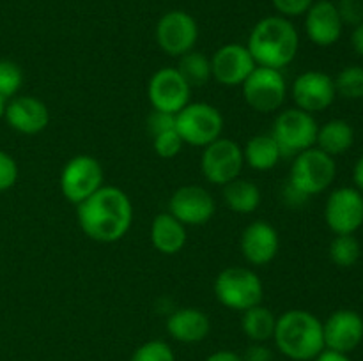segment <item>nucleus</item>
<instances>
[{"instance_id": "obj_29", "label": "nucleus", "mask_w": 363, "mask_h": 361, "mask_svg": "<svg viewBox=\"0 0 363 361\" xmlns=\"http://www.w3.org/2000/svg\"><path fill=\"white\" fill-rule=\"evenodd\" d=\"M335 81L337 96L344 99H363V67L362 66H347L333 78Z\"/></svg>"}, {"instance_id": "obj_1", "label": "nucleus", "mask_w": 363, "mask_h": 361, "mask_svg": "<svg viewBox=\"0 0 363 361\" xmlns=\"http://www.w3.org/2000/svg\"><path fill=\"white\" fill-rule=\"evenodd\" d=\"M82 232L96 243H117L130 230L133 205L126 191L117 186H101L94 195L77 205Z\"/></svg>"}, {"instance_id": "obj_19", "label": "nucleus", "mask_w": 363, "mask_h": 361, "mask_svg": "<svg viewBox=\"0 0 363 361\" xmlns=\"http://www.w3.org/2000/svg\"><path fill=\"white\" fill-rule=\"evenodd\" d=\"M240 248L248 264L266 265L279 253V232L272 223L264 222V219H255L241 234Z\"/></svg>"}, {"instance_id": "obj_7", "label": "nucleus", "mask_w": 363, "mask_h": 361, "mask_svg": "<svg viewBox=\"0 0 363 361\" xmlns=\"http://www.w3.org/2000/svg\"><path fill=\"white\" fill-rule=\"evenodd\" d=\"M318 130L319 126L312 113L300 108H287L277 115L272 137L279 144L282 156H296L315 147Z\"/></svg>"}, {"instance_id": "obj_27", "label": "nucleus", "mask_w": 363, "mask_h": 361, "mask_svg": "<svg viewBox=\"0 0 363 361\" xmlns=\"http://www.w3.org/2000/svg\"><path fill=\"white\" fill-rule=\"evenodd\" d=\"M181 73V76L186 80V84L194 87H204L213 78L211 73V59L206 57L202 52L191 50L179 57V64L176 67Z\"/></svg>"}, {"instance_id": "obj_4", "label": "nucleus", "mask_w": 363, "mask_h": 361, "mask_svg": "<svg viewBox=\"0 0 363 361\" xmlns=\"http://www.w3.org/2000/svg\"><path fill=\"white\" fill-rule=\"evenodd\" d=\"M213 289L218 303L234 311L257 306L264 297V287L257 273L241 265H230L220 271Z\"/></svg>"}, {"instance_id": "obj_13", "label": "nucleus", "mask_w": 363, "mask_h": 361, "mask_svg": "<svg viewBox=\"0 0 363 361\" xmlns=\"http://www.w3.org/2000/svg\"><path fill=\"white\" fill-rule=\"evenodd\" d=\"M191 87L176 67H162L151 76L147 98L152 110L165 113H179L190 103Z\"/></svg>"}, {"instance_id": "obj_2", "label": "nucleus", "mask_w": 363, "mask_h": 361, "mask_svg": "<svg viewBox=\"0 0 363 361\" xmlns=\"http://www.w3.org/2000/svg\"><path fill=\"white\" fill-rule=\"evenodd\" d=\"M247 48L257 66L280 71L296 59L300 35L289 18L266 16L254 25Z\"/></svg>"}, {"instance_id": "obj_20", "label": "nucleus", "mask_w": 363, "mask_h": 361, "mask_svg": "<svg viewBox=\"0 0 363 361\" xmlns=\"http://www.w3.org/2000/svg\"><path fill=\"white\" fill-rule=\"evenodd\" d=\"M344 21L337 4L330 0H318L305 13V32L315 46H332L342 35Z\"/></svg>"}, {"instance_id": "obj_5", "label": "nucleus", "mask_w": 363, "mask_h": 361, "mask_svg": "<svg viewBox=\"0 0 363 361\" xmlns=\"http://www.w3.org/2000/svg\"><path fill=\"white\" fill-rule=\"evenodd\" d=\"M337 176L335 158L321 149L311 147L294 156L289 172V184L296 188L305 197L319 195L332 186Z\"/></svg>"}, {"instance_id": "obj_41", "label": "nucleus", "mask_w": 363, "mask_h": 361, "mask_svg": "<svg viewBox=\"0 0 363 361\" xmlns=\"http://www.w3.org/2000/svg\"><path fill=\"white\" fill-rule=\"evenodd\" d=\"M353 183L354 188L363 195V156L354 163V168H353Z\"/></svg>"}, {"instance_id": "obj_31", "label": "nucleus", "mask_w": 363, "mask_h": 361, "mask_svg": "<svg viewBox=\"0 0 363 361\" xmlns=\"http://www.w3.org/2000/svg\"><path fill=\"white\" fill-rule=\"evenodd\" d=\"M130 361H176V354L163 340H149L135 349Z\"/></svg>"}, {"instance_id": "obj_15", "label": "nucleus", "mask_w": 363, "mask_h": 361, "mask_svg": "<svg viewBox=\"0 0 363 361\" xmlns=\"http://www.w3.org/2000/svg\"><path fill=\"white\" fill-rule=\"evenodd\" d=\"M255 67L257 64L247 45L229 42L220 46L211 57L213 78L223 87H241Z\"/></svg>"}, {"instance_id": "obj_25", "label": "nucleus", "mask_w": 363, "mask_h": 361, "mask_svg": "<svg viewBox=\"0 0 363 361\" xmlns=\"http://www.w3.org/2000/svg\"><path fill=\"white\" fill-rule=\"evenodd\" d=\"M223 188V200L227 207L238 214H252L261 205V190L248 179H234Z\"/></svg>"}, {"instance_id": "obj_12", "label": "nucleus", "mask_w": 363, "mask_h": 361, "mask_svg": "<svg viewBox=\"0 0 363 361\" xmlns=\"http://www.w3.org/2000/svg\"><path fill=\"white\" fill-rule=\"evenodd\" d=\"M325 222L335 236L354 234L363 225V195L357 188H337L326 198Z\"/></svg>"}, {"instance_id": "obj_26", "label": "nucleus", "mask_w": 363, "mask_h": 361, "mask_svg": "<svg viewBox=\"0 0 363 361\" xmlns=\"http://www.w3.org/2000/svg\"><path fill=\"white\" fill-rule=\"evenodd\" d=\"M241 329L245 336L252 340L254 343H266L268 340H273L275 335L277 317L269 308L257 304L248 310L241 311Z\"/></svg>"}, {"instance_id": "obj_9", "label": "nucleus", "mask_w": 363, "mask_h": 361, "mask_svg": "<svg viewBox=\"0 0 363 361\" xmlns=\"http://www.w3.org/2000/svg\"><path fill=\"white\" fill-rule=\"evenodd\" d=\"M243 165V147L230 138L220 137L218 140L202 149V176L216 186H225L230 180L238 179Z\"/></svg>"}, {"instance_id": "obj_22", "label": "nucleus", "mask_w": 363, "mask_h": 361, "mask_svg": "<svg viewBox=\"0 0 363 361\" xmlns=\"http://www.w3.org/2000/svg\"><path fill=\"white\" fill-rule=\"evenodd\" d=\"M186 227L170 212H160L151 225V243L160 253L176 255L186 244Z\"/></svg>"}, {"instance_id": "obj_18", "label": "nucleus", "mask_w": 363, "mask_h": 361, "mask_svg": "<svg viewBox=\"0 0 363 361\" xmlns=\"http://www.w3.org/2000/svg\"><path fill=\"white\" fill-rule=\"evenodd\" d=\"M4 119L16 133L38 134L48 126L50 110L34 96H14L7 101Z\"/></svg>"}, {"instance_id": "obj_8", "label": "nucleus", "mask_w": 363, "mask_h": 361, "mask_svg": "<svg viewBox=\"0 0 363 361\" xmlns=\"http://www.w3.org/2000/svg\"><path fill=\"white\" fill-rule=\"evenodd\" d=\"M103 166L94 156L78 154L60 172V191L67 202L78 205L103 186Z\"/></svg>"}, {"instance_id": "obj_40", "label": "nucleus", "mask_w": 363, "mask_h": 361, "mask_svg": "<svg viewBox=\"0 0 363 361\" xmlns=\"http://www.w3.org/2000/svg\"><path fill=\"white\" fill-rule=\"evenodd\" d=\"M351 45H353L354 52L360 57H363V21L354 27L353 34H351Z\"/></svg>"}, {"instance_id": "obj_32", "label": "nucleus", "mask_w": 363, "mask_h": 361, "mask_svg": "<svg viewBox=\"0 0 363 361\" xmlns=\"http://www.w3.org/2000/svg\"><path fill=\"white\" fill-rule=\"evenodd\" d=\"M183 145L184 142L181 140L176 127L169 131H163V133L152 137V147H155V152L163 159L176 158V156L181 152V149H183Z\"/></svg>"}, {"instance_id": "obj_3", "label": "nucleus", "mask_w": 363, "mask_h": 361, "mask_svg": "<svg viewBox=\"0 0 363 361\" xmlns=\"http://www.w3.org/2000/svg\"><path fill=\"white\" fill-rule=\"evenodd\" d=\"M273 342L289 360L312 361L325 349L323 322L301 308L287 310L277 317Z\"/></svg>"}, {"instance_id": "obj_37", "label": "nucleus", "mask_w": 363, "mask_h": 361, "mask_svg": "<svg viewBox=\"0 0 363 361\" xmlns=\"http://www.w3.org/2000/svg\"><path fill=\"white\" fill-rule=\"evenodd\" d=\"M241 357L243 361H273V353L264 343H252Z\"/></svg>"}, {"instance_id": "obj_39", "label": "nucleus", "mask_w": 363, "mask_h": 361, "mask_svg": "<svg viewBox=\"0 0 363 361\" xmlns=\"http://www.w3.org/2000/svg\"><path fill=\"white\" fill-rule=\"evenodd\" d=\"M206 361H243V357L234 350H216V353L209 354Z\"/></svg>"}, {"instance_id": "obj_34", "label": "nucleus", "mask_w": 363, "mask_h": 361, "mask_svg": "<svg viewBox=\"0 0 363 361\" xmlns=\"http://www.w3.org/2000/svg\"><path fill=\"white\" fill-rule=\"evenodd\" d=\"M176 127V115L174 113H165L158 112V110H152L147 117V131L151 137L163 133V131H169Z\"/></svg>"}, {"instance_id": "obj_10", "label": "nucleus", "mask_w": 363, "mask_h": 361, "mask_svg": "<svg viewBox=\"0 0 363 361\" xmlns=\"http://www.w3.org/2000/svg\"><path fill=\"white\" fill-rule=\"evenodd\" d=\"M241 88L247 105L259 113L277 112L287 96L286 78L279 69L272 67H255Z\"/></svg>"}, {"instance_id": "obj_36", "label": "nucleus", "mask_w": 363, "mask_h": 361, "mask_svg": "<svg viewBox=\"0 0 363 361\" xmlns=\"http://www.w3.org/2000/svg\"><path fill=\"white\" fill-rule=\"evenodd\" d=\"M337 9H339L340 18H342L344 23L350 25H360L363 21V2L362 0H340L337 4Z\"/></svg>"}, {"instance_id": "obj_17", "label": "nucleus", "mask_w": 363, "mask_h": 361, "mask_svg": "<svg viewBox=\"0 0 363 361\" xmlns=\"http://www.w3.org/2000/svg\"><path fill=\"white\" fill-rule=\"evenodd\" d=\"M323 335L326 349L350 354L363 340V317L350 308H340L323 322Z\"/></svg>"}, {"instance_id": "obj_38", "label": "nucleus", "mask_w": 363, "mask_h": 361, "mask_svg": "<svg viewBox=\"0 0 363 361\" xmlns=\"http://www.w3.org/2000/svg\"><path fill=\"white\" fill-rule=\"evenodd\" d=\"M312 361H351L350 356L344 353H339V350H332V349H323L318 356L314 357Z\"/></svg>"}, {"instance_id": "obj_35", "label": "nucleus", "mask_w": 363, "mask_h": 361, "mask_svg": "<svg viewBox=\"0 0 363 361\" xmlns=\"http://www.w3.org/2000/svg\"><path fill=\"white\" fill-rule=\"evenodd\" d=\"M273 7L279 11L280 16L294 18L301 16L314 4V0H272Z\"/></svg>"}, {"instance_id": "obj_21", "label": "nucleus", "mask_w": 363, "mask_h": 361, "mask_svg": "<svg viewBox=\"0 0 363 361\" xmlns=\"http://www.w3.org/2000/svg\"><path fill=\"white\" fill-rule=\"evenodd\" d=\"M167 331L181 343H199L211 331V321L199 308H179L167 319Z\"/></svg>"}, {"instance_id": "obj_23", "label": "nucleus", "mask_w": 363, "mask_h": 361, "mask_svg": "<svg viewBox=\"0 0 363 361\" xmlns=\"http://www.w3.org/2000/svg\"><path fill=\"white\" fill-rule=\"evenodd\" d=\"M243 158L252 170L268 172L279 165L282 151L272 133H259L247 142L243 147Z\"/></svg>"}, {"instance_id": "obj_42", "label": "nucleus", "mask_w": 363, "mask_h": 361, "mask_svg": "<svg viewBox=\"0 0 363 361\" xmlns=\"http://www.w3.org/2000/svg\"><path fill=\"white\" fill-rule=\"evenodd\" d=\"M6 105H7V99H4L0 96V119H4V112H6Z\"/></svg>"}, {"instance_id": "obj_6", "label": "nucleus", "mask_w": 363, "mask_h": 361, "mask_svg": "<svg viewBox=\"0 0 363 361\" xmlns=\"http://www.w3.org/2000/svg\"><path fill=\"white\" fill-rule=\"evenodd\" d=\"M176 130L184 144L204 149L222 137L223 115L209 103H188L176 113Z\"/></svg>"}, {"instance_id": "obj_14", "label": "nucleus", "mask_w": 363, "mask_h": 361, "mask_svg": "<svg viewBox=\"0 0 363 361\" xmlns=\"http://www.w3.org/2000/svg\"><path fill=\"white\" fill-rule=\"evenodd\" d=\"M216 204L206 188L186 184L177 188L169 200V212L184 227L206 225L215 216Z\"/></svg>"}, {"instance_id": "obj_16", "label": "nucleus", "mask_w": 363, "mask_h": 361, "mask_svg": "<svg viewBox=\"0 0 363 361\" xmlns=\"http://www.w3.org/2000/svg\"><path fill=\"white\" fill-rule=\"evenodd\" d=\"M293 99L296 108L308 113H318L330 108L337 98L335 81L323 71H305L294 80Z\"/></svg>"}, {"instance_id": "obj_24", "label": "nucleus", "mask_w": 363, "mask_h": 361, "mask_svg": "<svg viewBox=\"0 0 363 361\" xmlns=\"http://www.w3.org/2000/svg\"><path fill=\"white\" fill-rule=\"evenodd\" d=\"M354 144V130L347 120L332 119L318 130L315 145L330 156H340L350 151Z\"/></svg>"}, {"instance_id": "obj_11", "label": "nucleus", "mask_w": 363, "mask_h": 361, "mask_svg": "<svg viewBox=\"0 0 363 361\" xmlns=\"http://www.w3.org/2000/svg\"><path fill=\"white\" fill-rule=\"evenodd\" d=\"M199 25L190 13L169 11L156 23V42L170 57H181L197 45Z\"/></svg>"}, {"instance_id": "obj_30", "label": "nucleus", "mask_w": 363, "mask_h": 361, "mask_svg": "<svg viewBox=\"0 0 363 361\" xmlns=\"http://www.w3.org/2000/svg\"><path fill=\"white\" fill-rule=\"evenodd\" d=\"M23 85V71L14 60L0 59V96L11 99L18 96Z\"/></svg>"}, {"instance_id": "obj_33", "label": "nucleus", "mask_w": 363, "mask_h": 361, "mask_svg": "<svg viewBox=\"0 0 363 361\" xmlns=\"http://www.w3.org/2000/svg\"><path fill=\"white\" fill-rule=\"evenodd\" d=\"M18 163L9 152L0 149V191H7L18 180Z\"/></svg>"}, {"instance_id": "obj_28", "label": "nucleus", "mask_w": 363, "mask_h": 361, "mask_svg": "<svg viewBox=\"0 0 363 361\" xmlns=\"http://www.w3.org/2000/svg\"><path fill=\"white\" fill-rule=\"evenodd\" d=\"M330 260L339 268H353L362 255V246L354 234H340L330 243Z\"/></svg>"}]
</instances>
